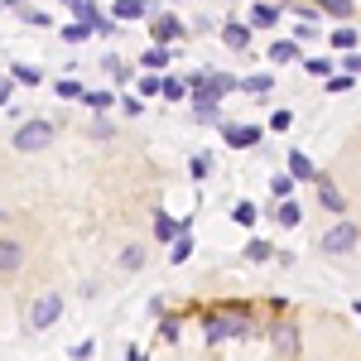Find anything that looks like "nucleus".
I'll list each match as a JSON object with an SVG mask.
<instances>
[{"instance_id":"f257e3e1","label":"nucleus","mask_w":361,"mask_h":361,"mask_svg":"<svg viewBox=\"0 0 361 361\" xmlns=\"http://www.w3.org/2000/svg\"><path fill=\"white\" fill-rule=\"evenodd\" d=\"M255 333V313L250 304H212L202 318V337L207 342H231V337H250Z\"/></svg>"},{"instance_id":"f03ea898","label":"nucleus","mask_w":361,"mask_h":361,"mask_svg":"<svg viewBox=\"0 0 361 361\" xmlns=\"http://www.w3.org/2000/svg\"><path fill=\"white\" fill-rule=\"evenodd\" d=\"M54 135H58L54 121H25V126L10 135V145H15L20 154H39V149H49V145H54Z\"/></svg>"},{"instance_id":"7ed1b4c3","label":"nucleus","mask_w":361,"mask_h":361,"mask_svg":"<svg viewBox=\"0 0 361 361\" xmlns=\"http://www.w3.org/2000/svg\"><path fill=\"white\" fill-rule=\"evenodd\" d=\"M357 241H361V226L347 222V217H337V222L323 231L318 250H323V255H352V250H357Z\"/></svg>"},{"instance_id":"20e7f679","label":"nucleus","mask_w":361,"mask_h":361,"mask_svg":"<svg viewBox=\"0 0 361 361\" xmlns=\"http://www.w3.org/2000/svg\"><path fill=\"white\" fill-rule=\"evenodd\" d=\"M58 318H63V294H58V289H49V294H39V299L29 304V328H34V333L54 328Z\"/></svg>"},{"instance_id":"39448f33","label":"nucleus","mask_w":361,"mask_h":361,"mask_svg":"<svg viewBox=\"0 0 361 361\" xmlns=\"http://www.w3.org/2000/svg\"><path fill=\"white\" fill-rule=\"evenodd\" d=\"M260 126H241V121H222V145L226 149H255L260 145Z\"/></svg>"},{"instance_id":"423d86ee","label":"nucleus","mask_w":361,"mask_h":361,"mask_svg":"<svg viewBox=\"0 0 361 361\" xmlns=\"http://www.w3.org/2000/svg\"><path fill=\"white\" fill-rule=\"evenodd\" d=\"M270 342H275V352L279 357H299V328H294V323H289V318H275V323H270Z\"/></svg>"},{"instance_id":"0eeeda50","label":"nucleus","mask_w":361,"mask_h":361,"mask_svg":"<svg viewBox=\"0 0 361 361\" xmlns=\"http://www.w3.org/2000/svg\"><path fill=\"white\" fill-rule=\"evenodd\" d=\"M183 34H188V29H183L178 15H154V20H149V39H154V44H178Z\"/></svg>"},{"instance_id":"6e6552de","label":"nucleus","mask_w":361,"mask_h":361,"mask_svg":"<svg viewBox=\"0 0 361 361\" xmlns=\"http://www.w3.org/2000/svg\"><path fill=\"white\" fill-rule=\"evenodd\" d=\"M250 34H255V25H241V20H226V25H222V44L231 49V54H246V49H250Z\"/></svg>"},{"instance_id":"1a4fd4ad","label":"nucleus","mask_w":361,"mask_h":361,"mask_svg":"<svg viewBox=\"0 0 361 361\" xmlns=\"http://www.w3.org/2000/svg\"><path fill=\"white\" fill-rule=\"evenodd\" d=\"M279 20H284V5H279V0H255V5H250V25L255 29H275Z\"/></svg>"},{"instance_id":"9d476101","label":"nucleus","mask_w":361,"mask_h":361,"mask_svg":"<svg viewBox=\"0 0 361 361\" xmlns=\"http://www.w3.org/2000/svg\"><path fill=\"white\" fill-rule=\"evenodd\" d=\"M318 202H323V207H328L333 217H342V212H347V197H342V188H337V183L328 178V173L318 178Z\"/></svg>"},{"instance_id":"9b49d317","label":"nucleus","mask_w":361,"mask_h":361,"mask_svg":"<svg viewBox=\"0 0 361 361\" xmlns=\"http://www.w3.org/2000/svg\"><path fill=\"white\" fill-rule=\"evenodd\" d=\"M149 10H154V0H116V5H111V15L121 20V25H130V20H145Z\"/></svg>"},{"instance_id":"f8f14e48","label":"nucleus","mask_w":361,"mask_h":361,"mask_svg":"<svg viewBox=\"0 0 361 361\" xmlns=\"http://www.w3.org/2000/svg\"><path fill=\"white\" fill-rule=\"evenodd\" d=\"M169 63H173V54H169V44H149V49L140 54V68H145V73H164Z\"/></svg>"},{"instance_id":"ddd939ff","label":"nucleus","mask_w":361,"mask_h":361,"mask_svg":"<svg viewBox=\"0 0 361 361\" xmlns=\"http://www.w3.org/2000/svg\"><path fill=\"white\" fill-rule=\"evenodd\" d=\"M20 260H25V250H20V241H15V236H5V241H0V270H5V279H15V270H20Z\"/></svg>"},{"instance_id":"4468645a","label":"nucleus","mask_w":361,"mask_h":361,"mask_svg":"<svg viewBox=\"0 0 361 361\" xmlns=\"http://www.w3.org/2000/svg\"><path fill=\"white\" fill-rule=\"evenodd\" d=\"M241 255H246L250 265H265V260H275L279 250L270 246V241H265V236H250V241H246V250H241Z\"/></svg>"},{"instance_id":"2eb2a0df","label":"nucleus","mask_w":361,"mask_h":361,"mask_svg":"<svg viewBox=\"0 0 361 361\" xmlns=\"http://www.w3.org/2000/svg\"><path fill=\"white\" fill-rule=\"evenodd\" d=\"M265 58H270L275 68H284V63H294V58H299V39H275Z\"/></svg>"},{"instance_id":"dca6fc26","label":"nucleus","mask_w":361,"mask_h":361,"mask_svg":"<svg viewBox=\"0 0 361 361\" xmlns=\"http://www.w3.org/2000/svg\"><path fill=\"white\" fill-rule=\"evenodd\" d=\"M289 173H294V178H313V183L323 178V173L313 169V159H308L304 149H289Z\"/></svg>"},{"instance_id":"f3484780","label":"nucleus","mask_w":361,"mask_h":361,"mask_svg":"<svg viewBox=\"0 0 361 361\" xmlns=\"http://www.w3.org/2000/svg\"><path fill=\"white\" fill-rule=\"evenodd\" d=\"M241 92L246 97H270L275 92V78L270 73H250V78H241Z\"/></svg>"},{"instance_id":"a211bd4d","label":"nucleus","mask_w":361,"mask_h":361,"mask_svg":"<svg viewBox=\"0 0 361 361\" xmlns=\"http://www.w3.org/2000/svg\"><path fill=\"white\" fill-rule=\"evenodd\" d=\"M193 121H197V126H222V102H197Z\"/></svg>"},{"instance_id":"6ab92c4d","label":"nucleus","mask_w":361,"mask_h":361,"mask_svg":"<svg viewBox=\"0 0 361 361\" xmlns=\"http://www.w3.org/2000/svg\"><path fill=\"white\" fill-rule=\"evenodd\" d=\"M54 97H58V102H82L87 87H82V82H73V78H58V82H54Z\"/></svg>"},{"instance_id":"aec40b11","label":"nucleus","mask_w":361,"mask_h":361,"mask_svg":"<svg viewBox=\"0 0 361 361\" xmlns=\"http://www.w3.org/2000/svg\"><path fill=\"white\" fill-rule=\"evenodd\" d=\"M183 97H193L188 78H173V73H164V102H183Z\"/></svg>"},{"instance_id":"412c9836","label":"nucleus","mask_w":361,"mask_h":361,"mask_svg":"<svg viewBox=\"0 0 361 361\" xmlns=\"http://www.w3.org/2000/svg\"><path fill=\"white\" fill-rule=\"evenodd\" d=\"M275 222L279 226H299V222H304V207H299L294 197H289V202H279V207H275Z\"/></svg>"},{"instance_id":"4be33fe9","label":"nucleus","mask_w":361,"mask_h":361,"mask_svg":"<svg viewBox=\"0 0 361 361\" xmlns=\"http://www.w3.org/2000/svg\"><path fill=\"white\" fill-rule=\"evenodd\" d=\"M73 15H78V25H87V29H92V34H97V20H102L106 10H97L92 0H82V5H73Z\"/></svg>"},{"instance_id":"5701e85b","label":"nucleus","mask_w":361,"mask_h":361,"mask_svg":"<svg viewBox=\"0 0 361 361\" xmlns=\"http://www.w3.org/2000/svg\"><path fill=\"white\" fill-rule=\"evenodd\" d=\"M328 44H333V49H342V54H347V49H357L361 39H357V29H352V25H337V29H333V39H328Z\"/></svg>"},{"instance_id":"b1692460","label":"nucleus","mask_w":361,"mask_h":361,"mask_svg":"<svg viewBox=\"0 0 361 361\" xmlns=\"http://www.w3.org/2000/svg\"><path fill=\"white\" fill-rule=\"evenodd\" d=\"M255 217H260V207H255L250 197H241V202L231 207V222H241V226H255Z\"/></svg>"},{"instance_id":"393cba45","label":"nucleus","mask_w":361,"mask_h":361,"mask_svg":"<svg viewBox=\"0 0 361 361\" xmlns=\"http://www.w3.org/2000/svg\"><path fill=\"white\" fill-rule=\"evenodd\" d=\"M140 97H164V78L159 73H140Z\"/></svg>"},{"instance_id":"a878e982","label":"nucleus","mask_w":361,"mask_h":361,"mask_svg":"<svg viewBox=\"0 0 361 361\" xmlns=\"http://www.w3.org/2000/svg\"><path fill=\"white\" fill-rule=\"evenodd\" d=\"M270 193H275L279 202H289V197H294V173H275V178H270Z\"/></svg>"},{"instance_id":"bb28decb","label":"nucleus","mask_w":361,"mask_h":361,"mask_svg":"<svg viewBox=\"0 0 361 361\" xmlns=\"http://www.w3.org/2000/svg\"><path fill=\"white\" fill-rule=\"evenodd\" d=\"M188 255H193V236H188V231H183V236H178V241H173V246H169V260H173V265H183V260H188Z\"/></svg>"},{"instance_id":"cd10ccee","label":"nucleus","mask_w":361,"mask_h":361,"mask_svg":"<svg viewBox=\"0 0 361 361\" xmlns=\"http://www.w3.org/2000/svg\"><path fill=\"white\" fill-rule=\"evenodd\" d=\"M102 68L111 73L116 82H130V78H135V73H130V68H126V63H121V58H116V54H106V58H102Z\"/></svg>"},{"instance_id":"c85d7f7f","label":"nucleus","mask_w":361,"mask_h":361,"mask_svg":"<svg viewBox=\"0 0 361 361\" xmlns=\"http://www.w3.org/2000/svg\"><path fill=\"white\" fill-rule=\"evenodd\" d=\"M318 10L333 15V20H347V15H352V0H318Z\"/></svg>"},{"instance_id":"c756f323","label":"nucleus","mask_w":361,"mask_h":361,"mask_svg":"<svg viewBox=\"0 0 361 361\" xmlns=\"http://www.w3.org/2000/svg\"><path fill=\"white\" fill-rule=\"evenodd\" d=\"M10 78H15V82H25V87H39V82H44V73H39V68H29V63H25V68H15Z\"/></svg>"},{"instance_id":"7c9ffc66","label":"nucleus","mask_w":361,"mask_h":361,"mask_svg":"<svg viewBox=\"0 0 361 361\" xmlns=\"http://www.w3.org/2000/svg\"><path fill=\"white\" fill-rule=\"evenodd\" d=\"M188 173H193L197 183H202V178L212 173V154H193V164H188Z\"/></svg>"},{"instance_id":"2f4dec72","label":"nucleus","mask_w":361,"mask_h":361,"mask_svg":"<svg viewBox=\"0 0 361 361\" xmlns=\"http://www.w3.org/2000/svg\"><path fill=\"white\" fill-rule=\"evenodd\" d=\"M82 102H87V106H92V111H106V106H111V102H116V92H87Z\"/></svg>"},{"instance_id":"473e14b6","label":"nucleus","mask_w":361,"mask_h":361,"mask_svg":"<svg viewBox=\"0 0 361 361\" xmlns=\"http://www.w3.org/2000/svg\"><path fill=\"white\" fill-rule=\"evenodd\" d=\"M63 39H68V44H82V39H92V29L73 20V25H63Z\"/></svg>"},{"instance_id":"72a5a7b5","label":"nucleus","mask_w":361,"mask_h":361,"mask_svg":"<svg viewBox=\"0 0 361 361\" xmlns=\"http://www.w3.org/2000/svg\"><path fill=\"white\" fill-rule=\"evenodd\" d=\"M92 135H97V140H111V135H116V126L106 121V116H92Z\"/></svg>"},{"instance_id":"f704fd0d","label":"nucleus","mask_w":361,"mask_h":361,"mask_svg":"<svg viewBox=\"0 0 361 361\" xmlns=\"http://www.w3.org/2000/svg\"><path fill=\"white\" fill-rule=\"evenodd\" d=\"M121 265H126V270H140V265H145V246H130L121 255Z\"/></svg>"},{"instance_id":"c9c22d12","label":"nucleus","mask_w":361,"mask_h":361,"mask_svg":"<svg viewBox=\"0 0 361 361\" xmlns=\"http://www.w3.org/2000/svg\"><path fill=\"white\" fill-rule=\"evenodd\" d=\"M304 68L313 73V78H328V73H333V58H308Z\"/></svg>"},{"instance_id":"e433bc0d","label":"nucleus","mask_w":361,"mask_h":361,"mask_svg":"<svg viewBox=\"0 0 361 361\" xmlns=\"http://www.w3.org/2000/svg\"><path fill=\"white\" fill-rule=\"evenodd\" d=\"M121 111L130 116V121H140V116H145V102H140V97H121Z\"/></svg>"},{"instance_id":"4c0bfd02","label":"nucleus","mask_w":361,"mask_h":361,"mask_svg":"<svg viewBox=\"0 0 361 361\" xmlns=\"http://www.w3.org/2000/svg\"><path fill=\"white\" fill-rule=\"evenodd\" d=\"M20 20H25V25H34V29H44V25H49V15H44V10H29V5L20 10Z\"/></svg>"},{"instance_id":"58836bf2","label":"nucleus","mask_w":361,"mask_h":361,"mask_svg":"<svg viewBox=\"0 0 361 361\" xmlns=\"http://www.w3.org/2000/svg\"><path fill=\"white\" fill-rule=\"evenodd\" d=\"M92 352H97V337H82V342L73 347V361H87V357H92Z\"/></svg>"},{"instance_id":"ea45409f","label":"nucleus","mask_w":361,"mask_h":361,"mask_svg":"<svg viewBox=\"0 0 361 361\" xmlns=\"http://www.w3.org/2000/svg\"><path fill=\"white\" fill-rule=\"evenodd\" d=\"M178 333H183L178 318H164V323H159V337H164V342H178Z\"/></svg>"},{"instance_id":"a19ab883","label":"nucleus","mask_w":361,"mask_h":361,"mask_svg":"<svg viewBox=\"0 0 361 361\" xmlns=\"http://www.w3.org/2000/svg\"><path fill=\"white\" fill-rule=\"evenodd\" d=\"M342 68H347V78H361V54H342Z\"/></svg>"},{"instance_id":"79ce46f5","label":"nucleus","mask_w":361,"mask_h":361,"mask_svg":"<svg viewBox=\"0 0 361 361\" xmlns=\"http://www.w3.org/2000/svg\"><path fill=\"white\" fill-rule=\"evenodd\" d=\"M289 126H294V116H289V111H275V116H270V130H289Z\"/></svg>"},{"instance_id":"37998d69","label":"nucleus","mask_w":361,"mask_h":361,"mask_svg":"<svg viewBox=\"0 0 361 361\" xmlns=\"http://www.w3.org/2000/svg\"><path fill=\"white\" fill-rule=\"evenodd\" d=\"M328 92L342 97V92H352V78H328Z\"/></svg>"},{"instance_id":"c03bdc74","label":"nucleus","mask_w":361,"mask_h":361,"mask_svg":"<svg viewBox=\"0 0 361 361\" xmlns=\"http://www.w3.org/2000/svg\"><path fill=\"white\" fill-rule=\"evenodd\" d=\"M15 87H20L15 78H5V82H0V102H5V106H10V97H15Z\"/></svg>"},{"instance_id":"a18cd8bd","label":"nucleus","mask_w":361,"mask_h":361,"mask_svg":"<svg viewBox=\"0 0 361 361\" xmlns=\"http://www.w3.org/2000/svg\"><path fill=\"white\" fill-rule=\"evenodd\" d=\"M126 361H145V352H140L135 342H130V347H126Z\"/></svg>"},{"instance_id":"49530a36","label":"nucleus","mask_w":361,"mask_h":361,"mask_svg":"<svg viewBox=\"0 0 361 361\" xmlns=\"http://www.w3.org/2000/svg\"><path fill=\"white\" fill-rule=\"evenodd\" d=\"M58 5H68V10H73V5H82V0H58Z\"/></svg>"},{"instance_id":"de8ad7c7","label":"nucleus","mask_w":361,"mask_h":361,"mask_svg":"<svg viewBox=\"0 0 361 361\" xmlns=\"http://www.w3.org/2000/svg\"><path fill=\"white\" fill-rule=\"evenodd\" d=\"M352 308H357V318H361V299H357V304H352Z\"/></svg>"},{"instance_id":"09e8293b","label":"nucleus","mask_w":361,"mask_h":361,"mask_svg":"<svg viewBox=\"0 0 361 361\" xmlns=\"http://www.w3.org/2000/svg\"><path fill=\"white\" fill-rule=\"evenodd\" d=\"M279 5H294V0H279Z\"/></svg>"},{"instance_id":"8fccbe9b","label":"nucleus","mask_w":361,"mask_h":361,"mask_svg":"<svg viewBox=\"0 0 361 361\" xmlns=\"http://www.w3.org/2000/svg\"><path fill=\"white\" fill-rule=\"evenodd\" d=\"M173 5H178V0H173Z\"/></svg>"}]
</instances>
